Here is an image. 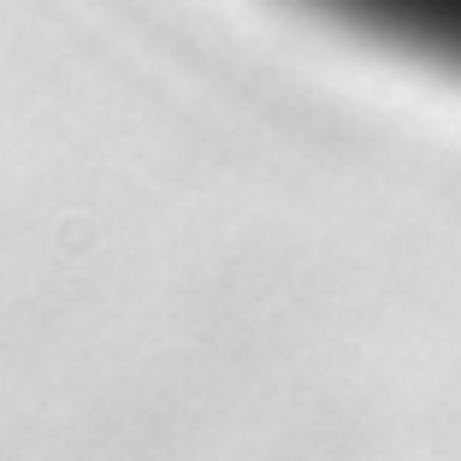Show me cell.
<instances>
[{
    "label": "cell",
    "mask_w": 461,
    "mask_h": 461,
    "mask_svg": "<svg viewBox=\"0 0 461 461\" xmlns=\"http://www.w3.org/2000/svg\"><path fill=\"white\" fill-rule=\"evenodd\" d=\"M296 6L396 59H420L461 77V0H296Z\"/></svg>",
    "instance_id": "1"
}]
</instances>
